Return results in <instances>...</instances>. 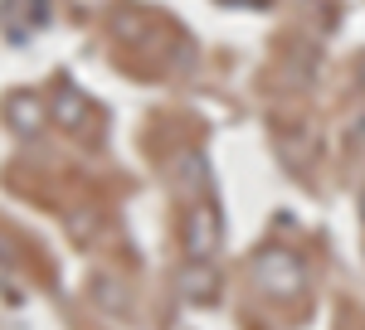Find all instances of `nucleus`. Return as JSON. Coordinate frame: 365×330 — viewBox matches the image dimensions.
I'll return each mask as SVG.
<instances>
[{"mask_svg":"<svg viewBox=\"0 0 365 330\" xmlns=\"http://www.w3.org/2000/svg\"><path fill=\"white\" fill-rule=\"evenodd\" d=\"M185 243H190V252L195 257H210V247H215V214L200 204L195 214H190V223H185Z\"/></svg>","mask_w":365,"mask_h":330,"instance_id":"obj_1","label":"nucleus"},{"mask_svg":"<svg viewBox=\"0 0 365 330\" xmlns=\"http://www.w3.org/2000/svg\"><path fill=\"white\" fill-rule=\"evenodd\" d=\"M10 117H15L20 132H29V127H39V102H34V97H15V102H10Z\"/></svg>","mask_w":365,"mask_h":330,"instance_id":"obj_2","label":"nucleus"}]
</instances>
